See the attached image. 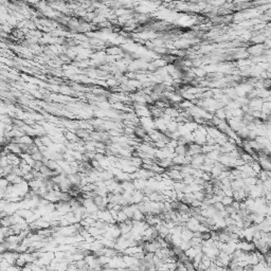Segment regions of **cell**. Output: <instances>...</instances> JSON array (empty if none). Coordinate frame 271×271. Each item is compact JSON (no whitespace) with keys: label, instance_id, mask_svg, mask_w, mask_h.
Returning <instances> with one entry per match:
<instances>
[{"label":"cell","instance_id":"1","mask_svg":"<svg viewBox=\"0 0 271 271\" xmlns=\"http://www.w3.org/2000/svg\"><path fill=\"white\" fill-rule=\"evenodd\" d=\"M233 201H234V199H233V197H230V196H223L222 199L220 200L221 204H222L223 206H230Z\"/></svg>","mask_w":271,"mask_h":271},{"label":"cell","instance_id":"2","mask_svg":"<svg viewBox=\"0 0 271 271\" xmlns=\"http://www.w3.org/2000/svg\"><path fill=\"white\" fill-rule=\"evenodd\" d=\"M120 52H121V49L118 48V47H111L108 49V53H110V54H118Z\"/></svg>","mask_w":271,"mask_h":271}]
</instances>
